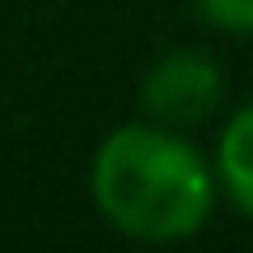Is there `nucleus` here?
<instances>
[{"label":"nucleus","mask_w":253,"mask_h":253,"mask_svg":"<svg viewBox=\"0 0 253 253\" xmlns=\"http://www.w3.org/2000/svg\"><path fill=\"white\" fill-rule=\"evenodd\" d=\"M216 169H220L230 202L244 216H253V103L244 113H235V122L225 126L220 150H216Z\"/></svg>","instance_id":"nucleus-3"},{"label":"nucleus","mask_w":253,"mask_h":253,"mask_svg":"<svg viewBox=\"0 0 253 253\" xmlns=\"http://www.w3.org/2000/svg\"><path fill=\"white\" fill-rule=\"evenodd\" d=\"M141 103L164 126H192L220 103V71L197 52H173L145 75Z\"/></svg>","instance_id":"nucleus-2"},{"label":"nucleus","mask_w":253,"mask_h":253,"mask_svg":"<svg viewBox=\"0 0 253 253\" xmlns=\"http://www.w3.org/2000/svg\"><path fill=\"white\" fill-rule=\"evenodd\" d=\"M94 197L122 235L169 244L211 216V169L173 126H122L94 160Z\"/></svg>","instance_id":"nucleus-1"},{"label":"nucleus","mask_w":253,"mask_h":253,"mask_svg":"<svg viewBox=\"0 0 253 253\" xmlns=\"http://www.w3.org/2000/svg\"><path fill=\"white\" fill-rule=\"evenodd\" d=\"M207 24L225 33H253V0H192Z\"/></svg>","instance_id":"nucleus-4"}]
</instances>
